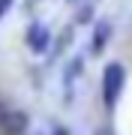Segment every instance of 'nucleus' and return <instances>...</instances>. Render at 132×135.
<instances>
[{
	"label": "nucleus",
	"instance_id": "obj_1",
	"mask_svg": "<svg viewBox=\"0 0 132 135\" xmlns=\"http://www.w3.org/2000/svg\"><path fill=\"white\" fill-rule=\"evenodd\" d=\"M126 87V69L120 63H108L105 72H102V99H105V108H114Z\"/></svg>",
	"mask_w": 132,
	"mask_h": 135
},
{
	"label": "nucleus",
	"instance_id": "obj_2",
	"mask_svg": "<svg viewBox=\"0 0 132 135\" xmlns=\"http://www.w3.org/2000/svg\"><path fill=\"white\" fill-rule=\"evenodd\" d=\"M27 42H30V48H33L36 54H42L45 48H48V42H51L48 27H42V24H30V27H27Z\"/></svg>",
	"mask_w": 132,
	"mask_h": 135
},
{
	"label": "nucleus",
	"instance_id": "obj_3",
	"mask_svg": "<svg viewBox=\"0 0 132 135\" xmlns=\"http://www.w3.org/2000/svg\"><path fill=\"white\" fill-rule=\"evenodd\" d=\"M3 132L6 135H24L27 132V117L21 114V111H9V114H3Z\"/></svg>",
	"mask_w": 132,
	"mask_h": 135
},
{
	"label": "nucleus",
	"instance_id": "obj_4",
	"mask_svg": "<svg viewBox=\"0 0 132 135\" xmlns=\"http://www.w3.org/2000/svg\"><path fill=\"white\" fill-rule=\"evenodd\" d=\"M108 33H111V27H108V24L96 27V33H93V51H102V48H105V39H108Z\"/></svg>",
	"mask_w": 132,
	"mask_h": 135
},
{
	"label": "nucleus",
	"instance_id": "obj_5",
	"mask_svg": "<svg viewBox=\"0 0 132 135\" xmlns=\"http://www.w3.org/2000/svg\"><path fill=\"white\" fill-rule=\"evenodd\" d=\"M9 6H12V0H0V15L9 12Z\"/></svg>",
	"mask_w": 132,
	"mask_h": 135
},
{
	"label": "nucleus",
	"instance_id": "obj_6",
	"mask_svg": "<svg viewBox=\"0 0 132 135\" xmlns=\"http://www.w3.org/2000/svg\"><path fill=\"white\" fill-rule=\"evenodd\" d=\"M96 135H114V129H111V126H99Z\"/></svg>",
	"mask_w": 132,
	"mask_h": 135
}]
</instances>
